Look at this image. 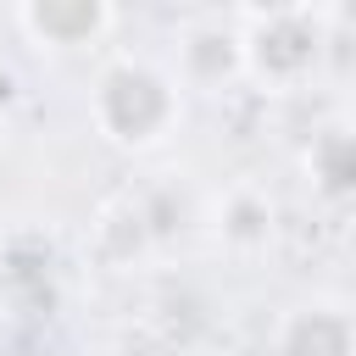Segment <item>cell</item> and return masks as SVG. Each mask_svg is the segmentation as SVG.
<instances>
[{"instance_id":"cell-3","label":"cell","mask_w":356,"mask_h":356,"mask_svg":"<svg viewBox=\"0 0 356 356\" xmlns=\"http://www.w3.org/2000/svg\"><path fill=\"white\" fill-rule=\"evenodd\" d=\"M167 72L178 78V89L189 95H234L245 83V39L234 11H200L178 28L172 39V61Z\"/></svg>"},{"instance_id":"cell-1","label":"cell","mask_w":356,"mask_h":356,"mask_svg":"<svg viewBox=\"0 0 356 356\" xmlns=\"http://www.w3.org/2000/svg\"><path fill=\"white\" fill-rule=\"evenodd\" d=\"M83 111H89V128L111 150L145 156V150H161L178 134V122H184V89H178V78L161 61H150L139 50H111L89 72Z\"/></svg>"},{"instance_id":"cell-6","label":"cell","mask_w":356,"mask_h":356,"mask_svg":"<svg viewBox=\"0 0 356 356\" xmlns=\"http://www.w3.org/2000/svg\"><path fill=\"white\" fill-rule=\"evenodd\" d=\"M11 22L39 44V50H89L100 44L122 17L100 0H33V6H17Z\"/></svg>"},{"instance_id":"cell-4","label":"cell","mask_w":356,"mask_h":356,"mask_svg":"<svg viewBox=\"0 0 356 356\" xmlns=\"http://www.w3.org/2000/svg\"><path fill=\"white\" fill-rule=\"evenodd\" d=\"M267 356H356V306L339 295H300L267 328Z\"/></svg>"},{"instance_id":"cell-10","label":"cell","mask_w":356,"mask_h":356,"mask_svg":"<svg viewBox=\"0 0 356 356\" xmlns=\"http://www.w3.org/2000/svg\"><path fill=\"white\" fill-rule=\"evenodd\" d=\"M22 117V72L11 67V56H0V139L17 128Z\"/></svg>"},{"instance_id":"cell-8","label":"cell","mask_w":356,"mask_h":356,"mask_svg":"<svg viewBox=\"0 0 356 356\" xmlns=\"http://www.w3.org/2000/svg\"><path fill=\"white\" fill-rule=\"evenodd\" d=\"M134 206H139V222H145V234H150V250L161 256V250H172L200 217H206V200H195L189 189H178V184H145V189H134L128 195Z\"/></svg>"},{"instance_id":"cell-7","label":"cell","mask_w":356,"mask_h":356,"mask_svg":"<svg viewBox=\"0 0 356 356\" xmlns=\"http://www.w3.org/2000/svg\"><path fill=\"white\" fill-rule=\"evenodd\" d=\"M300 178L317 200H356V117H328L306 134Z\"/></svg>"},{"instance_id":"cell-5","label":"cell","mask_w":356,"mask_h":356,"mask_svg":"<svg viewBox=\"0 0 356 356\" xmlns=\"http://www.w3.org/2000/svg\"><path fill=\"white\" fill-rule=\"evenodd\" d=\"M200 222L211 228V239L228 256H261L278 239V200H273V189L261 178H234L206 200Z\"/></svg>"},{"instance_id":"cell-11","label":"cell","mask_w":356,"mask_h":356,"mask_svg":"<svg viewBox=\"0 0 356 356\" xmlns=\"http://www.w3.org/2000/svg\"><path fill=\"white\" fill-rule=\"evenodd\" d=\"M111 356H184L172 339H156V334H134V339H122Z\"/></svg>"},{"instance_id":"cell-9","label":"cell","mask_w":356,"mask_h":356,"mask_svg":"<svg viewBox=\"0 0 356 356\" xmlns=\"http://www.w3.org/2000/svg\"><path fill=\"white\" fill-rule=\"evenodd\" d=\"M89 250H95L106 267H117V273H128L134 261L156 256V250H150V234H145V222H139V206H134L128 195H122V200H111V206L95 217Z\"/></svg>"},{"instance_id":"cell-2","label":"cell","mask_w":356,"mask_h":356,"mask_svg":"<svg viewBox=\"0 0 356 356\" xmlns=\"http://www.w3.org/2000/svg\"><path fill=\"white\" fill-rule=\"evenodd\" d=\"M239 39H245V83L267 95H289L312 83V72L328 61V11L317 6H250L234 11Z\"/></svg>"}]
</instances>
